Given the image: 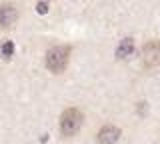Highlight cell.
<instances>
[{"mask_svg": "<svg viewBox=\"0 0 160 144\" xmlns=\"http://www.w3.org/2000/svg\"><path fill=\"white\" fill-rule=\"evenodd\" d=\"M70 60V46H54L46 52V68L54 74L66 70Z\"/></svg>", "mask_w": 160, "mask_h": 144, "instance_id": "1", "label": "cell"}, {"mask_svg": "<svg viewBox=\"0 0 160 144\" xmlns=\"http://www.w3.org/2000/svg\"><path fill=\"white\" fill-rule=\"evenodd\" d=\"M80 126H82V112L78 110V108H66V110L62 112V116H60V132H62V136H74Z\"/></svg>", "mask_w": 160, "mask_h": 144, "instance_id": "2", "label": "cell"}, {"mask_svg": "<svg viewBox=\"0 0 160 144\" xmlns=\"http://www.w3.org/2000/svg\"><path fill=\"white\" fill-rule=\"evenodd\" d=\"M142 62L146 68H156L160 64V42H146L142 48Z\"/></svg>", "mask_w": 160, "mask_h": 144, "instance_id": "3", "label": "cell"}, {"mask_svg": "<svg viewBox=\"0 0 160 144\" xmlns=\"http://www.w3.org/2000/svg\"><path fill=\"white\" fill-rule=\"evenodd\" d=\"M120 138V128L114 124H104L98 130V142L100 144H116Z\"/></svg>", "mask_w": 160, "mask_h": 144, "instance_id": "4", "label": "cell"}, {"mask_svg": "<svg viewBox=\"0 0 160 144\" xmlns=\"http://www.w3.org/2000/svg\"><path fill=\"white\" fill-rule=\"evenodd\" d=\"M18 20V10L14 4H2L0 6V26L8 28Z\"/></svg>", "mask_w": 160, "mask_h": 144, "instance_id": "5", "label": "cell"}, {"mask_svg": "<svg viewBox=\"0 0 160 144\" xmlns=\"http://www.w3.org/2000/svg\"><path fill=\"white\" fill-rule=\"evenodd\" d=\"M132 52H134V40L130 36L122 38L120 44H118V48H116V58L118 60H124V58L132 56Z\"/></svg>", "mask_w": 160, "mask_h": 144, "instance_id": "6", "label": "cell"}, {"mask_svg": "<svg viewBox=\"0 0 160 144\" xmlns=\"http://www.w3.org/2000/svg\"><path fill=\"white\" fill-rule=\"evenodd\" d=\"M0 52H2V56L4 58H10V56H12V54H14V42H4L2 44V48H0Z\"/></svg>", "mask_w": 160, "mask_h": 144, "instance_id": "7", "label": "cell"}, {"mask_svg": "<svg viewBox=\"0 0 160 144\" xmlns=\"http://www.w3.org/2000/svg\"><path fill=\"white\" fill-rule=\"evenodd\" d=\"M36 12H38V14H48V2H46V0H38Z\"/></svg>", "mask_w": 160, "mask_h": 144, "instance_id": "8", "label": "cell"}, {"mask_svg": "<svg viewBox=\"0 0 160 144\" xmlns=\"http://www.w3.org/2000/svg\"><path fill=\"white\" fill-rule=\"evenodd\" d=\"M144 110H146V102H140L138 104V114L140 116H144Z\"/></svg>", "mask_w": 160, "mask_h": 144, "instance_id": "9", "label": "cell"}, {"mask_svg": "<svg viewBox=\"0 0 160 144\" xmlns=\"http://www.w3.org/2000/svg\"><path fill=\"white\" fill-rule=\"evenodd\" d=\"M46 2H48V0H46Z\"/></svg>", "mask_w": 160, "mask_h": 144, "instance_id": "10", "label": "cell"}]
</instances>
